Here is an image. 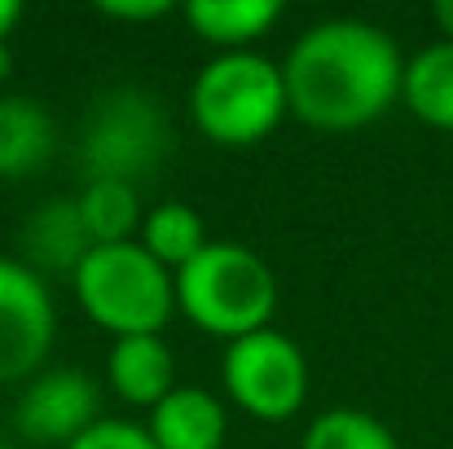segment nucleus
Listing matches in <instances>:
<instances>
[{
    "instance_id": "obj_19",
    "label": "nucleus",
    "mask_w": 453,
    "mask_h": 449,
    "mask_svg": "<svg viewBox=\"0 0 453 449\" xmlns=\"http://www.w3.org/2000/svg\"><path fill=\"white\" fill-rule=\"evenodd\" d=\"M102 18H115V22H154V18H167L172 4L167 0H106L97 4Z\"/></svg>"
},
{
    "instance_id": "obj_12",
    "label": "nucleus",
    "mask_w": 453,
    "mask_h": 449,
    "mask_svg": "<svg viewBox=\"0 0 453 449\" xmlns=\"http://www.w3.org/2000/svg\"><path fill=\"white\" fill-rule=\"evenodd\" d=\"M58 128L31 97H0V181H22L49 163Z\"/></svg>"
},
{
    "instance_id": "obj_20",
    "label": "nucleus",
    "mask_w": 453,
    "mask_h": 449,
    "mask_svg": "<svg viewBox=\"0 0 453 449\" xmlns=\"http://www.w3.org/2000/svg\"><path fill=\"white\" fill-rule=\"evenodd\" d=\"M22 18V4L18 0H0V44H9V31L18 27Z\"/></svg>"
},
{
    "instance_id": "obj_10",
    "label": "nucleus",
    "mask_w": 453,
    "mask_h": 449,
    "mask_svg": "<svg viewBox=\"0 0 453 449\" xmlns=\"http://www.w3.org/2000/svg\"><path fill=\"white\" fill-rule=\"evenodd\" d=\"M22 252H27V265L40 274H75L80 260L93 252V238L84 229V216H80V203L75 198H49L40 203L27 225H22Z\"/></svg>"
},
{
    "instance_id": "obj_16",
    "label": "nucleus",
    "mask_w": 453,
    "mask_h": 449,
    "mask_svg": "<svg viewBox=\"0 0 453 449\" xmlns=\"http://www.w3.org/2000/svg\"><path fill=\"white\" fill-rule=\"evenodd\" d=\"M137 243L150 252L167 274H180L207 247V229H203V216L189 203H158V207L146 212Z\"/></svg>"
},
{
    "instance_id": "obj_7",
    "label": "nucleus",
    "mask_w": 453,
    "mask_h": 449,
    "mask_svg": "<svg viewBox=\"0 0 453 449\" xmlns=\"http://www.w3.org/2000/svg\"><path fill=\"white\" fill-rule=\"evenodd\" d=\"M58 313L44 278L27 260L0 256V383H31L53 348Z\"/></svg>"
},
{
    "instance_id": "obj_1",
    "label": "nucleus",
    "mask_w": 453,
    "mask_h": 449,
    "mask_svg": "<svg viewBox=\"0 0 453 449\" xmlns=\"http://www.w3.org/2000/svg\"><path fill=\"white\" fill-rule=\"evenodd\" d=\"M287 106L308 128L352 133L388 115L405 84L401 44L361 18L308 27L282 62Z\"/></svg>"
},
{
    "instance_id": "obj_5",
    "label": "nucleus",
    "mask_w": 453,
    "mask_h": 449,
    "mask_svg": "<svg viewBox=\"0 0 453 449\" xmlns=\"http://www.w3.org/2000/svg\"><path fill=\"white\" fill-rule=\"evenodd\" d=\"M167 146V115L146 89H111L93 102L80 137V163L88 181H128L150 176Z\"/></svg>"
},
{
    "instance_id": "obj_21",
    "label": "nucleus",
    "mask_w": 453,
    "mask_h": 449,
    "mask_svg": "<svg viewBox=\"0 0 453 449\" xmlns=\"http://www.w3.org/2000/svg\"><path fill=\"white\" fill-rule=\"evenodd\" d=\"M432 18H436V27L445 31V40H453V0H441V4L432 9Z\"/></svg>"
},
{
    "instance_id": "obj_22",
    "label": "nucleus",
    "mask_w": 453,
    "mask_h": 449,
    "mask_svg": "<svg viewBox=\"0 0 453 449\" xmlns=\"http://www.w3.org/2000/svg\"><path fill=\"white\" fill-rule=\"evenodd\" d=\"M9 66H13V53H9V44H0V84L9 80Z\"/></svg>"
},
{
    "instance_id": "obj_6",
    "label": "nucleus",
    "mask_w": 453,
    "mask_h": 449,
    "mask_svg": "<svg viewBox=\"0 0 453 449\" xmlns=\"http://www.w3.org/2000/svg\"><path fill=\"white\" fill-rule=\"evenodd\" d=\"M220 379L238 410H247L260 423H287L291 414H300L308 397V361L300 344L273 326L234 339L220 361Z\"/></svg>"
},
{
    "instance_id": "obj_8",
    "label": "nucleus",
    "mask_w": 453,
    "mask_h": 449,
    "mask_svg": "<svg viewBox=\"0 0 453 449\" xmlns=\"http://www.w3.org/2000/svg\"><path fill=\"white\" fill-rule=\"evenodd\" d=\"M97 419L102 392L84 370H40L13 406V428L35 445H71Z\"/></svg>"
},
{
    "instance_id": "obj_11",
    "label": "nucleus",
    "mask_w": 453,
    "mask_h": 449,
    "mask_svg": "<svg viewBox=\"0 0 453 449\" xmlns=\"http://www.w3.org/2000/svg\"><path fill=\"white\" fill-rule=\"evenodd\" d=\"M106 379H111V392H115L119 401L154 410V406L176 388L172 348L163 344V335H128V339H115L111 361H106Z\"/></svg>"
},
{
    "instance_id": "obj_2",
    "label": "nucleus",
    "mask_w": 453,
    "mask_h": 449,
    "mask_svg": "<svg viewBox=\"0 0 453 449\" xmlns=\"http://www.w3.org/2000/svg\"><path fill=\"white\" fill-rule=\"evenodd\" d=\"M176 308L207 335L247 339L269 330L278 308L273 269L242 243H207L180 274H176Z\"/></svg>"
},
{
    "instance_id": "obj_14",
    "label": "nucleus",
    "mask_w": 453,
    "mask_h": 449,
    "mask_svg": "<svg viewBox=\"0 0 453 449\" xmlns=\"http://www.w3.org/2000/svg\"><path fill=\"white\" fill-rule=\"evenodd\" d=\"M401 102L427 128L453 133V40H436L405 62Z\"/></svg>"
},
{
    "instance_id": "obj_18",
    "label": "nucleus",
    "mask_w": 453,
    "mask_h": 449,
    "mask_svg": "<svg viewBox=\"0 0 453 449\" xmlns=\"http://www.w3.org/2000/svg\"><path fill=\"white\" fill-rule=\"evenodd\" d=\"M66 449H158L146 423H128V419H97L84 437H75Z\"/></svg>"
},
{
    "instance_id": "obj_17",
    "label": "nucleus",
    "mask_w": 453,
    "mask_h": 449,
    "mask_svg": "<svg viewBox=\"0 0 453 449\" xmlns=\"http://www.w3.org/2000/svg\"><path fill=\"white\" fill-rule=\"evenodd\" d=\"M300 449H401L392 428L365 410H352V406H339V410H326L308 423Z\"/></svg>"
},
{
    "instance_id": "obj_13",
    "label": "nucleus",
    "mask_w": 453,
    "mask_h": 449,
    "mask_svg": "<svg viewBox=\"0 0 453 449\" xmlns=\"http://www.w3.org/2000/svg\"><path fill=\"white\" fill-rule=\"evenodd\" d=\"M278 18H282L278 0H194L185 4V22L198 31V40L225 53H247V44L260 40Z\"/></svg>"
},
{
    "instance_id": "obj_15",
    "label": "nucleus",
    "mask_w": 453,
    "mask_h": 449,
    "mask_svg": "<svg viewBox=\"0 0 453 449\" xmlns=\"http://www.w3.org/2000/svg\"><path fill=\"white\" fill-rule=\"evenodd\" d=\"M75 203H80V216H84L93 247L133 243V234H142L146 216H142L137 185H128V181H84Z\"/></svg>"
},
{
    "instance_id": "obj_4",
    "label": "nucleus",
    "mask_w": 453,
    "mask_h": 449,
    "mask_svg": "<svg viewBox=\"0 0 453 449\" xmlns=\"http://www.w3.org/2000/svg\"><path fill=\"white\" fill-rule=\"evenodd\" d=\"M71 278L80 308L115 339L158 335L176 313V274H167L137 238L93 247Z\"/></svg>"
},
{
    "instance_id": "obj_9",
    "label": "nucleus",
    "mask_w": 453,
    "mask_h": 449,
    "mask_svg": "<svg viewBox=\"0 0 453 449\" xmlns=\"http://www.w3.org/2000/svg\"><path fill=\"white\" fill-rule=\"evenodd\" d=\"M146 432L158 449H220L229 419H225V406L216 401V392L176 383L150 410Z\"/></svg>"
},
{
    "instance_id": "obj_23",
    "label": "nucleus",
    "mask_w": 453,
    "mask_h": 449,
    "mask_svg": "<svg viewBox=\"0 0 453 449\" xmlns=\"http://www.w3.org/2000/svg\"><path fill=\"white\" fill-rule=\"evenodd\" d=\"M0 449H9V445H0Z\"/></svg>"
},
{
    "instance_id": "obj_3",
    "label": "nucleus",
    "mask_w": 453,
    "mask_h": 449,
    "mask_svg": "<svg viewBox=\"0 0 453 449\" xmlns=\"http://www.w3.org/2000/svg\"><path fill=\"white\" fill-rule=\"evenodd\" d=\"M287 111L291 106H287L282 66L251 49L211 58L189 89V115H194L198 133L229 150H247L265 142L282 124Z\"/></svg>"
}]
</instances>
